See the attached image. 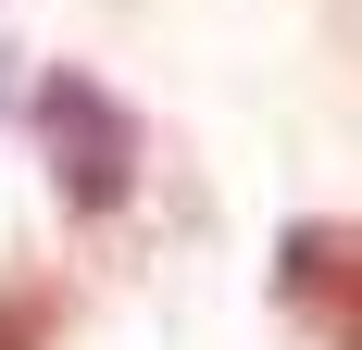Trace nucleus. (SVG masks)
<instances>
[{
  "label": "nucleus",
  "instance_id": "nucleus-3",
  "mask_svg": "<svg viewBox=\"0 0 362 350\" xmlns=\"http://www.w3.org/2000/svg\"><path fill=\"white\" fill-rule=\"evenodd\" d=\"M50 338V300H25V288H0V350H37Z\"/></svg>",
  "mask_w": 362,
  "mask_h": 350
},
{
  "label": "nucleus",
  "instance_id": "nucleus-2",
  "mask_svg": "<svg viewBox=\"0 0 362 350\" xmlns=\"http://www.w3.org/2000/svg\"><path fill=\"white\" fill-rule=\"evenodd\" d=\"M275 300L313 350H362V225L350 213H300L275 238Z\"/></svg>",
  "mask_w": 362,
  "mask_h": 350
},
{
  "label": "nucleus",
  "instance_id": "nucleus-1",
  "mask_svg": "<svg viewBox=\"0 0 362 350\" xmlns=\"http://www.w3.org/2000/svg\"><path fill=\"white\" fill-rule=\"evenodd\" d=\"M37 150H50V188H63V213H125V188H138V113L112 101L100 75H37Z\"/></svg>",
  "mask_w": 362,
  "mask_h": 350
}]
</instances>
